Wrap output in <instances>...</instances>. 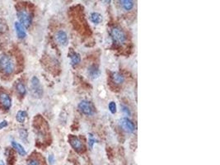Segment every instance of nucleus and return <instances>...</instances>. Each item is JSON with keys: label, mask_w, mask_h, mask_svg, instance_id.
Returning a JSON list of instances; mask_svg holds the SVG:
<instances>
[{"label": "nucleus", "mask_w": 220, "mask_h": 165, "mask_svg": "<svg viewBox=\"0 0 220 165\" xmlns=\"http://www.w3.org/2000/svg\"><path fill=\"white\" fill-rule=\"evenodd\" d=\"M0 69L4 74H11L14 71V63L11 57L6 55H3L0 58Z\"/></svg>", "instance_id": "1"}, {"label": "nucleus", "mask_w": 220, "mask_h": 165, "mask_svg": "<svg viewBox=\"0 0 220 165\" xmlns=\"http://www.w3.org/2000/svg\"><path fill=\"white\" fill-rule=\"evenodd\" d=\"M111 35L113 41L118 45H125L126 43L127 37L125 33L124 32L122 29H120V27H113L111 29Z\"/></svg>", "instance_id": "2"}, {"label": "nucleus", "mask_w": 220, "mask_h": 165, "mask_svg": "<svg viewBox=\"0 0 220 165\" xmlns=\"http://www.w3.org/2000/svg\"><path fill=\"white\" fill-rule=\"evenodd\" d=\"M31 92L32 94L36 98H40L43 95V89L41 85V82L36 76H34L31 79Z\"/></svg>", "instance_id": "3"}, {"label": "nucleus", "mask_w": 220, "mask_h": 165, "mask_svg": "<svg viewBox=\"0 0 220 165\" xmlns=\"http://www.w3.org/2000/svg\"><path fill=\"white\" fill-rule=\"evenodd\" d=\"M78 108L82 114L85 116H92L95 113V108L93 105L89 101H81L78 105Z\"/></svg>", "instance_id": "4"}, {"label": "nucleus", "mask_w": 220, "mask_h": 165, "mask_svg": "<svg viewBox=\"0 0 220 165\" xmlns=\"http://www.w3.org/2000/svg\"><path fill=\"white\" fill-rule=\"evenodd\" d=\"M18 18L19 19L20 23L26 28L31 26L32 22V18L29 12L25 11V10H19L18 12Z\"/></svg>", "instance_id": "5"}, {"label": "nucleus", "mask_w": 220, "mask_h": 165, "mask_svg": "<svg viewBox=\"0 0 220 165\" xmlns=\"http://www.w3.org/2000/svg\"><path fill=\"white\" fill-rule=\"evenodd\" d=\"M68 143L70 144L71 147L77 152H82L84 149L82 140L76 136L70 135L68 136Z\"/></svg>", "instance_id": "6"}, {"label": "nucleus", "mask_w": 220, "mask_h": 165, "mask_svg": "<svg viewBox=\"0 0 220 165\" xmlns=\"http://www.w3.org/2000/svg\"><path fill=\"white\" fill-rule=\"evenodd\" d=\"M120 126L125 131L134 133L135 131V125L128 117H123L120 120Z\"/></svg>", "instance_id": "7"}, {"label": "nucleus", "mask_w": 220, "mask_h": 165, "mask_svg": "<svg viewBox=\"0 0 220 165\" xmlns=\"http://www.w3.org/2000/svg\"><path fill=\"white\" fill-rule=\"evenodd\" d=\"M0 103L5 109L8 110L12 106V99L8 93H0Z\"/></svg>", "instance_id": "8"}, {"label": "nucleus", "mask_w": 220, "mask_h": 165, "mask_svg": "<svg viewBox=\"0 0 220 165\" xmlns=\"http://www.w3.org/2000/svg\"><path fill=\"white\" fill-rule=\"evenodd\" d=\"M56 40L61 45H67L68 42V37L67 33L63 30H59L58 32L56 33Z\"/></svg>", "instance_id": "9"}, {"label": "nucleus", "mask_w": 220, "mask_h": 165, "mask_svg": "<svg viewBox=\"0 0 220 165\" xmlns=\"http://www.w3.org/2000/svg\"><path fill=\"white\" fill-rule=\"evenodd\" d=\"M88 74L89 77L92 79H96L98 77L100 76L101 71L99 67L97 65H92L91 66H89V68L88 69Z\"/></svg>", "instance_id": "10"}, {"label": "nucleus", "mask_w": 220, "mask_h": 165, "mask_svg": "<svg viewBox=\"0 0 220 165\" xmlns=\"http://www.w3.org/2000/svg\"><path fill=\"white\" fill-rule=\"evenodd\" d=\"M15 29H16V32H17V35H18L19 38L23 39L26 37L27 33H26L25 28L20 22H16L15 23Z\"/></svg>", "instance_id": "11"}, {"label": "nucleus", "mask_w": 220, "mask_h": 165, "mask_svg": "<svg viewBox=\"0 0 220 165\" xmlns=\"http://www.w3.org/2000/svg\"><path fill=\"white\" fill-rule=\"evenodd\" d=\"M120 5L123 8L124 10H125L127 12H129L130 10H132L134 8V0H119Z\"/></svg>", "instance_id": "12"}, {"label": "nucleus", "mask_w": 220, "mask_h": 165, "mask_svg": "<svg viewBox=\"0 0 220 165\" xmlns=\"http://www.w3.org/2000/svg\"><path fill=\"white\" fill-rule=\"evenodd\" d=\"M68 56H69V58H70L71 65H73V66H76L81 62V56H80L78 53L72 51V52L69 53Z\"/></svg>", "instance_id": "13"}, {"label": "nucleus", "mask_w": 220, "mask_h": 165, "mask_svg": "<svg viewBox=\"0 0 220 165\" xmlns=\"http://www.w3.org/2000/svg\"><path fill=\"white\" fill-rule=\"evenodd\" d=\"M12 146L13 147V149H15L16 150L18 151V153L22 155V156H25L27 154V152L25 150V149L23 148V146L20 144L19 143H18L17 141H14L12 140Z\"/></svg>", "instance_id": "14"}, {"label": "nucleus", "mask_w": 220, "mask_h": 165, "mask_svg": "<svg viewBox=\"0 0 220 165\" xmlns=\"http://www.w3.org/2000/svg\"><path fill=\"white\" fill-rule=\"evenodd\" d=\"M112 78L113 82L117 83V84H121V83H123L125 82V77H124V75L120 74V73H118V72L112 73Z\"/></svg>", "instance_id": "15"}, {"label": "nucleus", "mask_w": 220, "mask_h": 165, "mask_svg": "<svg viewBox=\"0 0 220 165\" xmlns=\"http://www.w3.org/2000/svg\"><path fill=\"white\" fill-rule=\"evenodd\" d=\"M90 20H91L92 23L97 25V24L100 23L102 20V15L100 13H98V12H92L90 15Z\"/></svg>", "instance_id": "16"}, {"label": "nucleus", "mask_w": 220, "mask_h": 165, "mask_svg": "<svg viewBox=\"0 0 220 165\" xmlns=\"http://www.w3.org/2000/svg\"><path fill=\"white\" fill-rule=\"evenodd\" d=\"M26 117H27V112L25 111H19L16 116V119L19 123H24Z\"/></svg>", "instance_id": "17"}, {"label": "nucleus", "mask_w": 220, "mask_h": 165, "mask_svg": "<svg viewBox=\"0 0 220 165\" xmlns=\"http://www.w3.org/2000/svg\"><path fill=\"white\" fill-rule=\"evenodd\" d=\"M16 89H17V91H18V93L20 95H22V96H24V95L26 94V93H27L26 87H25V85H24L22 82H19L17 83V85H16Z\"/></svg>", "instance_id": "18"}, {"label": "nucleus", "mask_w": 220, "mask_h": 165, "mask_svg": "<svg viewBox=\"0 0 220 165\" xmlns=\"http://www.w3.org/2000/svg\"><path fill=\"white\" fill-rule=\"evenodd\" d=\"M108 108H109V111L112 112V114H115V113L116 112V111H117V106H116V103H115V102H111V103H109Z\"/></svg>", "instance_id": "19"}, {"label": "nucleus", "mask_w": 220, "mask_h": 165, "mask_svg": "<svg viewBox=\"0 0 220 165\" xmlns=\"http://www.w3.org/2000/svg\"><path fill=\"white\" fill-rule=\"evenodd\" d=\"M88 137H89V139H88V144H89L90 148L92 149L94 144L96 143V139H95V137H94L92 134H89Z\"/></svg>", "instance_id": "20"}, {"label": "nucleus", "mask_w": 220, "mask_h": 165, "mask_svg": "<svg viewBox=\"0 0 220 165\" xmlns=\"http://www.w3.org/2000/svg\"><path fill=\"white\" fill-rule=\"evenodd\" d=\"M19 134H20V137L23 140H26L27 139V135H28V133H27V130H25V129H22V130H20V131H19Z\"/></svg>", "instance_id": "21"}, {"label": "nucleus", "mask_w": 220, "mask_h": 165, "mask_svg": "<svg viewBox=\"0 0 220 165\" xmlns=\"http://www.w3.org/2000/svg\"><path fill=\"white\" fill-rule=\"evenodd\" d=\"M122 112H123L125 115L128 116H129L131 115V112H130V110H129V108L125 106H122Z\"/></svg>", "instance_id": "22"}, {"label": "nucleus", "mask_w": 220, "mask_h": 165, "mask_svg": "<svg viewBox=\"0 0 220 165\" xmlns=\"http://www.w3.org/2000/svg\"><path fill=\"white\" fill-rule=\"evenodd\" d=\"M48 162L50 163V165H53L55 162V156H54L53 154H50L49 156H48Z\"/></svg>", "instance_id": "23"}, {"label": "nucleus", "mask_w": 220, "mask_h": 165, "mask_svg": "<svg viewBox=\"0 0 220 165\" xmlns=\"http://www.w3.org/2000/svg\"><path fill=\"white\" fill-rule=\"evenodd\" d=\"M8 125V121H0V130H2V129L4 128V127H6Z\"/></svg>", "instance_id": "24"}, {"label": "nucleus", "mask_w": 220, "mask_h": 165, "mask_svg": "<svg viewBox=\"0 0 220 165\" xmlns=\"http://www.w3.org/2000/svg\"><path fill=\"white\" fill-rule=\"evenodd\" d=\"M27 165H40V163H39V162L37 160L32 159V160H30L29 162H28V164Z\"/></svg>", "instance_id": "25"}, {"label": "nucleus", "mask_w": 220, "mask_h": 165, "mask_svg": "<svg viewBox=\"0 0 220 165\" xmlns=\"http://www.w3.org/2000/svg\"><path fill=\"white\" fill-rule=\"evenodd\" d=\"M104 1H105V2H106V3H107V4H109V3H111V2H112V0H104Z\"/></svg>", "instance_id": "26"}, {"label": "nucleus", "mask_w": 220, "mask_h": 165, "mask_svg": "<svg viewBox=\"0 0 220 165\" xmlns=\"http://www.w3.org/2000/svg\"><path fill=\"white\" fill-rule=\"evenodd\" d=\"M0 165H5V163H4L3 160H0Z\"/></svg>", "instance_id": "27"}]
</instances>
